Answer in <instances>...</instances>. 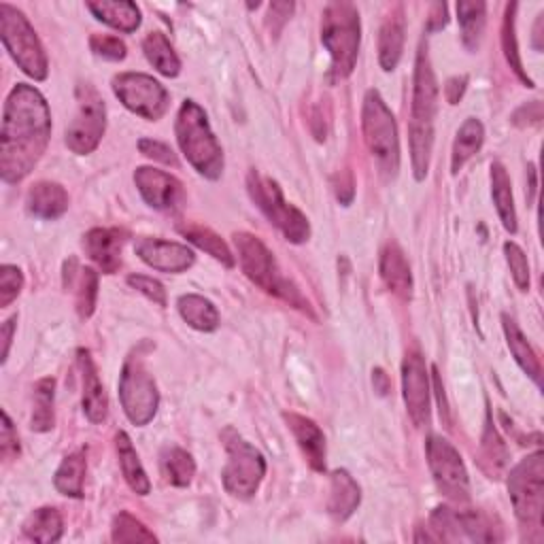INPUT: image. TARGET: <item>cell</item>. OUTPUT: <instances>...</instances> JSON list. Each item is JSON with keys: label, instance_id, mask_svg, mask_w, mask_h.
I'll list each match as a JSON object with an SVG mask.
<instances>
[{"label": "cell", "instance_id": "obj_28", "mask_svg": "<svg viewBox=\"0 0 544 544\" xmlns=\"http://www.w3.org/2000/svg\"><path fill=\"white\" fill-rule=\"evenodd\" d=\"M491 196L493 204H496L498 215L502 219V226L515 234L517 232V211H515V198H513V183L506 173V168L500 162L491 164Z\"/></svg>", "mask_w": 544, "mask_h": 544}, {"label": "cell", "instance_id": "obj_12", "mask_svg": "<svg viewBox=\"0 0 544 544\" xmlns=\"http://www.w3.org/2000/svg\"><path fill=\"white\" fill-rule=\"evenodd\" d=\"M77 102L79 111L71 126L66 128V145L71 151L85 156V153H92L100 141L102 134L107 128V107L105 100L92 88L90 83H81L77 88Z\"/></svg>", "mask_w": 544, "mask_h": 544}, {"label": "cell", "instance_id": "obj_2", "mask_svg": "<svg viewBox=\"0 0 544 544\" xmlns=\"http://www.w3.org/2000/svg\"><path fill=\"white\" fill-rule=\"evenodd\" d=\"M438 109V85L430 64L428 49L421 45L415 64L413 85V111H411V162L417 181L428 177L432 145H434V119Z\"/></svg>", "mask_w": 544, "mask_h": 544}, {"label": "cell", "instance_id": "obj_4", "mask_svg": "<svg viewBox=\"0 0 544 544\" xmlns=\"http://www.w3.org/2000/svg\"><path fill=\"white\" fill-rule=\"evenodd\" d=\"M234 247H236L238 262H241L243 272L255 285L264 289L266 294L277 296L292 306H296V309L311 315L309 302L304 300L300 289L292 281L281 275V268L275 260V255L270 253V249L260 241L258 236H253L249 232H236Z\"/></svg>", "mask_w": 544, "mask_h": 544}, {"label": "cell", "instance_id": "obj_53", "mask_svg": "<svg viewBox=\"0 0 544 544\" xmlns=\"http://www.w3.org/2000/svg\"><path fill=\"white\" fill-rule=\"evenodd\" d=\"M542 17H544V15H540V17H538L536 28H534V47H536L538 51L542 49V45H540V37H542V30H540V28H542Z\"/></svg>", "mask_w": 544, "mask_h": 544}, {"label": "cell", "instance_id": "obj_24", "mask_svg": "<svg viewBox=\"0 0 544 544\" xmlns=\"http://www.w3.org/2000/svg\"><path fill=\"white\" fill-rule=\"evenodd\" d=\"M362 502V489L347 470L332 472L328 513L336 521H347Z\"/></svg>", "mask_w": 544, "mask_h": 544}, {"label": "cell", "instance_id": "obj_14", "mask_svg": "<svg viewBox=\"0 0 544 544\" xmlns=\"http://www.w3.org/2000/svg\"><path fill=\"white\" fill-rule=\"evenodd\" d=\"M425 451H428V464L436 487L455 502L468 500L470 496L468 470L462 462V455L457 453L451 442L442 436H430Z\"/></svg>", "mask_w": 544, "mask_h": 544}, {"label": "cell", "instance_id": "obj_8", "mask_svg": "<svg viewBox=\"0 0 544 544\" xmlns=\"http://www.w3.org/2000/svg\"><path fill=\"white\" fill-rule=\"evenodd\" d=\"M0 39H3L9 56L28 77L34 81L47 79V56L37 32H34L22 11L7 3L0 5Z\"/></svg>", "mask_w": 544, "mask_h": 544}, {"label": "cell", "instance_id": "obj_7", "mask_svg": "<svg viewBox=\"0 0 544 544\" xmlns=\"http://www.w3.org/2000/svg\"><path fill=\"white\" fill-rule=\"evenodd\" d=\"M247 190L251 200L255 202V207L266 215L270 224H275V228L281 230V234L289 243L302 245L309 241L311 236L309 219H306L294 204H289L283 198L281 187L275 179L260 175L258 170H251L247 177Z\"/></svg>", "mask_w": 544, "mask_h": 544}, {"label": "cell", "instance_id": "obj_26", "mask_svg": "<svg viewBox=\"0 0 544 544\" xmlns=\"http://www.w3.org/2000/svg\"><path fill=\"white\" fill-rule=\"evenodd\" d=\"M404 13L398 7L394 13H391L379 34V62L383 71H394L402 58V49H404Z\"/></svg>", "mask_w": 544, "mask_h": 544}, {"label": "cell", "instance_id": "obj_6", "mask_svg": "<svg viewBox=\"0 0 544 544\" xmlns=\"http://www.w3.org/2000/svg\"><path fill=\"white\" fill-rule=\"evenodd\" d=\"M364 139L370 153L377 160V166L385 179H394L400 168V139L396 117L385 105L377 90H370L364 98L362 111Z\"/></svg>", "mask_w": 544, "mask_h": 544}, {"label": "cell", "instance_id": "obj_37", "mask_svg": "<svg viewBox=\"0 0 544 544\" xmlns=\"http://www.w3.org/2000/svg\"><path fill=\"white\" fill-rule=\"evenodd\" d=\"M54 396H56V381L54 379H41L34 385V408H32V421L30 428L34 432H49L54 428Z\"/></svg>", "mask_w": 544, "mask_h": 544}, {"label": "cell", "instance_id": "obj_21", "mask_svg": "<svg viewBox=\"0 0 544 544\" xmlns=\"http://www.w3.org/2000/svg\"><path fill=\"white\" fill-rule=\"evenodd\" d=\"M379 270L381 279L391 294H396L402 300H408L413 296L411 266H408L404 251L396 243H387L385 249L381 251Z\"/></svg>", "mask_w": 544, "mask_h": 544}, {"label": "cell", "instance_id": "obj_32", "mask_svg": "<svg viewBox=\"0 0 544 544\" xmlns=\"http://www.w3.org/2000/svg\"><path fill=\"white\" fill-rule=\"evenodd\" d=\"M85 470H88V459H85L83 451H75L64 457L60 464L54 485L66 498H83V483H85Z\"/></svg>", "mask_w": 544, "mask_h": 544}, {"label": "cell", "instance_id": "obj_11", "mask_svg": "<svg viewBox=\"0 0 544 544\" xmlns=\"http://www.w3.org/2000/svg\"><path fill=\"white\" fill-rule=\"evenodd\" d=\"M119 400H122L126 417L134 425H139V428L147 425L158 413L160 391L139 355L128 357L122 368V377H119Z\"/></svg>", "mask_w": 544, "mask_h": 544}, {"label": "cell", "instance_id": "obj_10", "mask_svg": "<svg viewBox=\"0 0 544 544\" xmlns=\"http://www.w3.org/2000/svg\"><path fill=\"white\" fill-rule=\"evenodd\" d=\"M508 491L521 525L538 530L542 527L544 510V457L542 451L527 455L510 470Z\"/></svg>", "mask_w": 544, "mask_h": 544}, {"label": "cell", "instance_id": "obj_16", "mask_svg": "<svg viewBox=\"0 0 544 544\" xmlns=\"http://www.w3.org/2000/svg\"><path fill=\"white\" fill-rule=\"evenodd\" d=\"M134 183L139 187L143 200L153 209L173 213L183 207L185 202L183 183L177 177L164 173V170L151 166L136 168Z\"/></svg>", "mask_w": 544, "mask_h": 544}, {"label": "cell", "instance_id": "obj_3", "mask_svg": "<svg viewBox=\"0 0 544 544\" xmlns=\"http://www.w3.org/2000/svg\"><path fill=\"white\" fill-rule=\"evenodd\" d=\"M177 141L187 158L202 177L211 181L219 179L224 173V151L213 134L207 113L194 100H185L177 115Z\"/></svg>", "mask_w": 544, "mask_h": 544}, {"label": "cell", "instance_id": "obj_41", "mask_svg": "<svg viewBox=\"0 0 544 544\" xmlns=\"http://www.w3.org/2000/svg\"><path fill=\"white\" fill-rule=\"evenodd\" d=\"M111 538L113 542H126V544H134V542H156L158 536L149 532L147 527L132 517L130 513H119L113 519V530H111Z\"/></svg>", "mask_w": 544, "mask_h": 544}, {"label": "cell", "instance_id": "obj_44", "mask_svg": "<svg viewBox=\"0 0 544 544\" xmlns=\"http://www.w3.org/2000/svg\"><path fill=\"white\" fill-rule=\"evenodd\" d=\"M90 47L96 56L111 62L126 58V43L119 41L117 37H111V34H94L90 39Z\"/></svg>", "mask_w": 544, "mask_h": 544}, {"label": "cell", "instance_id": "obj_13", "mask_svg": "<svg viewBox=\"0 0 544 544\" xmlns=\"http://www.w3.org/2000/svg\"><path fill=\"white\" fill-rule=\"evenodd\" d=\"M113 92L128 111L149 119V122H158L170 105L164 85L145 73L117 75L113 79Z\"/></svg>", "mask_w": 544, "mask_h": 544}, {"label": "cell", "instance_id": "obj_47", "mask_svg": "<svg viewBox=\"0 0 544 544\" xmlns=\"http://www.w3.org/2000/svg\"><path fill=\"white\" fill-rule=\"evenodd\" d=\"M0 453L5 459H13L20 455V438L13 428L9 415L3 411V434H0Z\"/></svg>", "mask_w": 544, "mask_h": 544}, {"label": "cell", "instance_id": "obj_45", "mask_svg": "<svg viewBox=\"0 0 544 544\" xmlns=\"http://www.w3.org/2000/svg\"><path fill=\"white\" fill-rule=\"evenodd\" d=\"M128 285L134 287L136 292H141L143 296H147L151 302L166 306V289H164V285L160 281L145 277V275H130Z\"/></svg>", "mask_w": 544, "mask_h": 544}, {"label": "cell", "instance_id": "obj_30", "mask_svg": "<svg viewBox=\"0 0 544 544\" xmlns=\"http://www.w3.org/2000/svg\"><path fill=\"white\" fill-rule=\"evenodd\" d=\"M179 315L187 326L198 332H215L219 328V313L215 304L198 294H185L177 302Z\"/></svg>", "mask_w": 544, "mask_h": 544}, {"label": "cell", "instance_id": "obj_33", "mask_svg": "<svg viewBox=\"0 0 544 544\" xmlns=\"http://www.w3.org/2000/svg\"><path fill=\"white\" fill-rule=\"evenodd\" d=\"M143 51L149 64L164 77H177L181 73V60L162 32L147 34L143 41Z\"/></svg>", "mask_w": 544, "mask_h": 544}, {"label": "cell", "instance_id": "obj_27", "mask_svg": "<svg viewBox=\"0 0 544 544\" xmlns=\"http://www.w3.org/2000/svg\"><path fill=\"white\" fill-rule=\"evenodd\" d=\"M502 326H504L508 349H510V353H513L515 362L521 366V370L527 374V377H530L540 387L542 385V366H540L536 351L532 349L530 343H527V338L523 336L517 323L508 315H502Z\"/></svg>", "mask_w": 544, "mask_h": 544}, {"label": "cell", "instance_id": "obj_5", "mask_svg": "<svg viewBox=\"0 0 544 544\" xmlns=\"http://www.w3.org/2000/svg\"><path fill=\"white\" fill-rule=\"evenodd\" d=\"M321 43L332 58V79H347L353 73L362 43L360 13H357L353 3L340 0V3H330L323 9Z\"/></svg>", "mask_w": 544, "mask_h": 544}, {"label": "cell", "instance_id": "obj_49", "mask_svg": "<svg viewBox=\"0 0 544 544\" xmlns=\"http://www.w3.org/2000/svg\"><path fill=\"white\" fill-rule=\"evenodd\" d=\"M449 17H447V5L445 3H436L432 5V13H430V20H428V30L434 32V30H442L447 26Z\"/></svg>", "mask_w": 544, "mask_h": 544}, {"label": "cell", "instance_id": "obj_48", "mask_svg": "<svg viewBox=\"0 0 544 544\" xmlns=\"http://www.w3.org/2000/svg\"><path fill=\"white\" fill-rule=\"evenodd\" d=\"M466 83H468V77L462 75V77H453L447 81L445 85V96L447 100L451 102V105H457L459 100H462L464 92H466Z\"/></svg>", "mask_w": 544, "mask_h": 544}, {"label": "cell", "instance_id": "obj_50", "mask_svg": "<svg viewBox=\"0 0 544 544\" xmlns=\"http://www.w3.org/2000/svg\"><path fill=\"white\" fill-rule=\"evenodd\" d=\"M15 321H17V317H11L3 323V362H7V357H9L11 340H13V332H15Z\"/></svg>", "mask_w": 544, "mask_h": 544}, {"label": "cell", "instance_id": "obj_19", "mask_svg": "<svg viewBox=\"0 0 544 544\" xmlns=\"http://www.w3.org/2000/svg\"><path fill=\"white\" fill-rule=\"evenodd\" d=\"M79 366H81V381H83V413L92 423H102L109 413V400L105 387L100 383L96 364L90 351H79Z\"/></svg>", "mask_w": 544, "mask_h": 544}, {"label": "cell", "instance_id": "obj_35", "mask_svg": "<svg viewBox=\"0 0 544 544\" xmlns=\"http://www.w3.org/2000/svg\"><path fill=\"white\" fill-rule=\"evenodd\" d=\"M187 241L194 243L198 249L207 251L209 255H213V258L217 262H221L224 266L232 268L236 262H234V255L230 251V247L226 245V241L221 236H217L211 228L207 226H198V224H181L177 228Z\"/></svg>", "mask_w": 544, "mask_h": 544}, {"label": "cell", "instance_id": "obj_25", "mask_svg": "<svg viewBox=\"0 0 544 544\" xmlns=\"http://www.w3.org/2000/svg\"><path fill=\"white\" fill-rule=\"evenodd\" d=\"M88 9L96 20L119 32L130 34L141 26V9L130 0H100V3H88Z\"/></svg>", "mask_w": 544, "mask_h": 544}, {"label": "cell", "instance_id": "obj_31", "mask_svg": "<svg viewBox=\"0 0 544 544\" xmlns=\"http://www.w3.org/2000/svg\"><path fill=\"white\" fill-rule=\"evenodd\" d=\"M485 141V128L479 122V119L468 117L466 122L459 128L455 143H453V156H451V170L453 175H457L459 170L464 168V164L479 153V149L483 147Z\"/></svg>", "mask_w": 544, "mask_h": 544}, {"label": "cell", "instance_id": "obj_40", "mask_svg": "<svg viewBox=\"0 0 544 544\" xmlns=\"http://www.w3.org/2000/svg\"><path fill=\"white\" fill-rule=\"evenodd\" d=\"M515 13H517V3L506 7V17H504V28H502V45H504V54L510 64V68L519 75V79L527 85V88H534V81L527 77L521 64L519 56V45H517V34H515Z\"/></svg>", "mask_w": 544, "mask_h": 544}, {"label": "cell", "instance_id": "obj_43", "mask_svg": "<svg viewBox=\"0 0 544 544\" xmlns=\"http://www.w3.org/2000/svg\"><path fill=\"white\" fill-rule=\"evenodd\" d=\"M24 287V275L17 266L5 264L0 268V306L7 309V306L20 296Z\"/></svg>", "mask_w": 544, "mask_h": 544}, {"label": "cell", "instance_id": "obj_1", "mask_svg": "<svg viewBox=\"0 0 544 544\" xmlns=\"http://www.w3.org/2000/svg\"><path fill=\"white\" fill-rule=\"evenodd\" d=\"M49 136L51 113L43 94L28 83H17L7 98L0 132V177L5 183H20L30 175Z\"/></svg>", "mask_w": 544, "mask_h": 544}, {"label": "cell", "instance_id": "obj_52", "mask_svg": "<svg viewBox=\"0 0 544 544\" xmlns=\"http://www.w3.org/2000/svg\"><path fill=\"white\" fill-rule=\"evenodd\" d=\"M434 389H436V396H438V404H440V417H449V406H447V400H445V387H442V381H440V374L438 370L434 368Z\"/></svg>", "mask_w": 544, "mask_h": 544}, {"label": "cell", "instance_id": "obj_15", "mask_svg": "<svg viewBox=\"0 0 544 544\" xmlns=\"http://www.w3.org/2000/svg\"><path fill=\"white\" fill-rule=\"evenodd\" d=\"M402 389L406 411L417 428L430 423V374L419 351L406 353L402 364Z\"/></svg>", "mask_w": 544, "mask_h": 544}, {"label": "cell", "instance_id": "obj_9", "mask_svg": "<svg viewBox=\"0 0 544 544\" xmlns=\"http://www.w3.org/2000/svg\"><path fill=\"white\" fill-rule=\"evenodd\" d=\"M221 440H224L228 453V464L221 470V481H224L226 491L241 500L253 498L266 476L264 455L232 428L221 434Z\"/></svg>", "mask_w": 544, "mask_h": 544}, {"label": "cell", "instance_id": "obj_29", "mask_svg": "<svg viewBox=\"0 0 544 544\" xmlns=\"http://www.w3.org/2000/svg\"><path fill=\"white\" fill-rule=\"evenodd\" d=\"M115 445H117V455H119V466H122V474L130 489L139 496H147L151 491V483L147 479V472L141 464L139 453L132 447V440L126 432H119L115 436Z\"/></svg>", "mask_w": 544, "mask_h": 544}, {"label": "cell", "instance_id": "obj_39", "mask_svg": "<svg viewBox=\"0 0 544 544\" xmlns=\"http://www.w3.org/2000/svg\"><path fill=\"white\" fill-rule=\"evenodd\" d=\"M485 3H457V20L462 28L464 45L474 51L479 47L485 30Z\"/></svg>", "mask_w": 544, "mask_h": 544}, {"label": "cell", "instance_id": "obj_42", "mask_svg": "<svg viewBox=\"0 0 544 544\" xmlns=\"http://www.w3.org/2000/svg\"><path fill=\"white\" fill-rule=\"evenodd\" d=\"M504 255L517 287L521 292H527V289H530V264H527V255L515 243H504Z\"/></svg>", "mask_w": 544, "mask_h": 544}, {"label": "cell", "instance_id": "obj_23", "mask_svg": "<svg viewBox=\"0 0 544 544\" xmlns=\"http://www.w3.org/2000/svg\"><path fill=\"white\" fill-rule=\"evenodd\" d=\"M26 204L34 217L58 219L68 211V194L60 183L39 181L28 190Z\"/></svg>", "mask_w": 544, "mask_h": 544}, {"label": "cell", "instance_id": "obj_38", "mask_svg": "<svg viewBox=\"0 0 544 544\" xmlns=\"http://www.w3.org/2000/svg\"><path fill=\"white\" fill-rule=\"evenodd\" d=\"M506 462H508V451L504 447L500 434L496 432V428H493L491 417H487L483 440H481V466L491 479H498L500 472L506 468Z\"/></svg>", "mask_w": 544, "mask_h": 544}, {"label": "cell", "instance_id": "obj_22", "mask_svg": "<svg viewBox=\"0 0 544 544\" xmlns=\"http://www.w3.org/2000/svg\"><path fill=\"white\" fill-rule=\"evenodd\" d=\"M64 287L75 289L79 317H92L98 298V272L94 268H79L77 260L71 258L64 266Z\"/></svg>", "mask_w": 544, "mask_h": 544}, {"label": "cell", "instance_id": "obj_17", "mask_svg": "<svg viewBox=\"0 0 544 544\" xmlns=\"http://www.w3.org/2000/svg\"><path fill=\"white\" fill-rule=\"evenodd\" d=\"M134 251L149 268L170 272V275H179V272L192 268L196 260L190 247L173 241H162V238H139Z\"/></svg>", "mask_w": 544, "mask_h": 544}, {"label": "cell", "instance_id": "obj_51", "mask_svg": "<svg viewBox=\"0 0 544 544\" xmlns=\"http://www.w3.org/2000/svg\"><path fill=\"white\" fill-rule=\"evenodd\" d=\"M372 383H374V389H377L381 396H387V394H389L391 383H389V377L385 374V370L374 368V372H372Z\"/></svg>", "mask_w": 544, "mask_h": 544}, {"label": "cell", "instance_id": "obj_36", "mask_svg": "<svg viewBox=\"0 0 544 544\" xmlns=\"http://www.w3.org/2000/svg\"><path fill=\"white\" fill-rule=\"evenodd\" d=\"M160 466L164 479L175 487H187L196 474L194 457L179 447H166L160 455Z\"/></svg>", "mask_w": 544, "mask_h": 544}, {"label": "cell", "instance_id": "obj_46", "mask_svg": "<svg viewBox=\"0 0 544 544\" xmlns=\"http://www.w3.org/2000/svg\"><path fill=\"white\" fill-rule=\"evenodd\" d=\"M139 149H141L143 156H147L149 160H156V162H162L168 166H177V156L166 143L153 141V139H141Z\"/></svg>", "mask_w": 544, "mask_h": 544}, {"label": "cell", "instance_id": "obj_20", "mask_svg": "<svg viewBox=\"0 0 544 544\" xmlns=\"http://www.w3.org/2000/svg\"><path fill=\"white\" fill-rule=\"evenodd\" d=\"M283 417L289 430L294 432V438L298 440V447L302 449L306 462L317 472L326 470V436L319 430V425L296 413H285Z\"/></svg>", "mask_w": 544, "mask_h": 544}, {"label": "cell", "instance_id": "obj_18", "mask_svg": "<svg viewBox=\"0 0 544 544\" xmlns=\"http://www.w3.org/2000/svg\"><path fill=\"white\" fill-rule=\"evenodd\" d=\"M124 238L126 232L117 228H94L83 236V249L105 275H115L122 266Z\"/></svg>", "mask_w": 544, "mask_h": 544}, {"label": "cell", "instance_id": "obj_34", "mask_svg": "<svg viewBox=\"0 0 544 544\" xmlns=\"http://www.w3.org/2000/svg\"><path fill=\"white\" fill-rule=\"evenodd\" d=\"M62 532H64L62 515L51 506H43L39 510H34V513L24 523L26 538H30L34 542H43V544L58 542L62 538Z\"/></svg>", "mask_w": 544, "mask_h": 544}]
</instances>
